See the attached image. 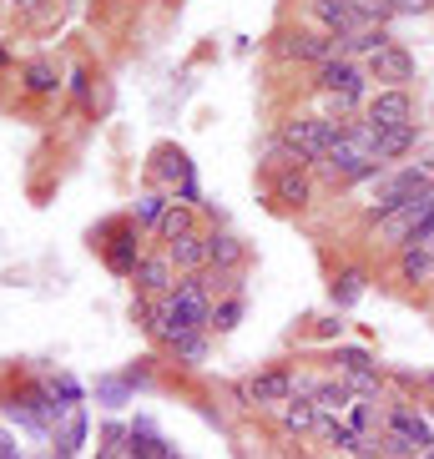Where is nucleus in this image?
Instances as JSON below:
<instances>
[{"mask_svg":"<svg viewBox=\"0 0 434 459\" xmlns=\"http://www.w3.org/2000/svg\"><path fill=\"white\" fill-rule=\"evenodd\" d=\"M313 172H324L334 187H353V182H379L389 167L379 162V152H374V132L364 122H339V136H334V147L328 157Z\"/></svg>","mask_w":434,"mask_h":459,"instance_id":"f257e3e1","label":"nucleus"},{"mask_svg":"<svg viewBox=\"0 0 434 459\" xmlns=\"http://www.w3.org/2000/svg\"><path fill=\"white\" fill-rule=\"evenodd\" d=\"M162 308H167L162 343L177 333H213V293H207L203 273H177V283L162 298Z\"/></svg>","mask_w":434,"mask_h":459,"instance_id":"f03ea898","label":"nucleus"},{"mask_svg":"<svg viewBox=\"0 0 434 459\" xmlns=\"http://www.w3.org/2000/svg\"><path fill=\"white\" fill-rule=\"evenodd\" d=\"M334 136H339V122L334 117H318V111H303V117H288L278 126V147H283L288 162L299 167H318L334 147Z\"/></svg>","mask_w":434,"mask_h":459,"instance_id":"7ed1b4c3","label":"nucleus"},{"mask_svg":"<svg viewBox=\"0 0 434 459\" xmlns=\"http://www.w3.org/2000/svg\"><path fill=\"white\" fill-rule=\"evenodd\" d=\"M374 445H379L384 459H420L424 449H434V429L414 404H394L389 414H384Z\"/></svg>","mask_w":434,"mask_h":459,"instance_id":"20e7f679","label":"nucleus"},{"mask_svg":"<svg viewBox=\"0 0 434 459\" xmlns=\"http://www.w3.org/2000/svg\"><path fill=\"white\" fill-rule=\"evenodd\" d=\"M434 192V167L414 162V167H399V172H384L379 177V192H374V203H369V222L384 212H394V207H409V203H420V197H430Z\"/></svg>","mask_w":434,"mask_h":459,"instance_id":"39448f33","label":"nucleus"},{"mask_svg":"<svg viewBox=\"0 0 434 459\" xmlns=\"http://www.w3.org/2000/svg\"><path fill=\"white\" fill-rule=\"evenodd\" d=\"M430 207H434V192L420 197V203H409V207H394V212H384V217L369 222V238H374L379 247H389V253H399V247L414 243V232H420V222L430 217Z\"/></svg>","mask_w":434,"mask_h":459,"instance_id":"423d86ee","label":"nucleus"},{"mask_svg":"<svg viewBox=\"0 0 434 459\" xmlns=\"http://www.w3.org/2000/svg\"><path fill=\"white\" fill-rule=\"evenodd\" d=\"M364 66L359 61H343V56H334V61H324L318 66V76H313V86L324 96H334V107L339 111H349V107H359L364 101Z\"/></svg>","mask_w":434,"mask_h":459,"instance_id":"0eeeda50","label":"nucleus"},{"mask_svg":"<svg viewBox=\"0 0 434 459\" xmlns=\"http://www.w3.org/2000/svg\"><path fill=\"white\" fill-rule=\"evenodd\" d=\"M414 117H420V107H414L409 86H384V91H374L364 101V126H374V132H384V126H414Z\"/></svg>","mask_w":434,"mask_h":459,"instance_id":"6e6552de","label":"nucleus"},{"mask_svg":"<svg viewBox=\"0 0 434 459\" xmlns=\"http://www.w3.org/2000/svg\"><path fill=\"white\" fill-rule=\"evenodd\" d=\"M293 394H299V378L288 374V368H263V374H253L247 384H238V399H243L247 409H273V414H278Z\"/></svg>","mask_w":434,"mask_h":459,"instance_id":"1a4fd4ad","label":"nucleus"},{"mask_svg":"<svg viewBox=\"0 0 434 459\" xmlns=\"http://www.w3.org/2000/svg\"><path fill=\"white\" fill-rule=\"evenodd\" d=\"M334 364H339V378L353 389V399H379L384 374H379V364H374L364 349H339L334 353Z\"/></svg>","mask_w":434,"mask_h":459,"instance_id":"9d476101","label":"nucleus"},{"mask_svg":"<svg viewBox=\"0 0 434 459\" xmlns=\"http://www.w3.org/2000/svg\"><path fill=\"white\" fill-rule=\"evenodd\" d=\"M132 283H136V298H167L177 283V268H172V257L162 253H142L136 257V273H132Z\"/></svg>","mask_w":434,"mask_h":459,"instance_id":"9b49d317","label":"nucleus"},{"mask_svg":"<svg viewBox=\"0 0 434 459\" xmlns=\"http://www.w3.org/2000/svg\"><path fill=\"white\" fill-rule=\"evenodd\" d=\"M273 203L288 207V212H303L313 203V167H299V162L278 167V177H273Z\"/></svg>","mask_w":434,"mask_h":459,"instance_id":"f8f14e48","label":"nucleus"},{"mask_svg":"<svg viewBox=\"0 0 434 459\" xmlns=\"http://www.w3.org/2000/svg\"><path fill=\"white\" fill-rule=\"evenodd\" d=\"M278 56L324 66V61H334L339 51H334V36H324V30H288V36H278Z\"/></svg>","mask_w":434,"mask_h":459,"instance_id":"ddd939ff","label":"nucleus"},{"mask_svg":"<svg viewBox=\"0 0 434 459\" xmlns=\"http://www.w3.org/2000/svg\"><path fill=\"white\" fill-rule=\"evenodd\" d=\"M369 76H379L384 86H409L414 82V56H409L399 41H389L384 51L369 56Z\"/></svg>","mask_w":434,"mask_h":459,"instance_id":"4468645a","label":"nucleus"},{"mask_svg":"<svg viewBox=\"0 0 434 459\" xmlns=\"http://www.w3.org/2000/svg\"><path fill=\"white\" fill-rule=\"evenodd\" d=\"M243 263H247L243 238H232V232H207V273H228V278H238Z\"/></svg>","mask_w":434,"mask_h":459,"instance_id":"2eb2a0df","label":"nucleus"},{"mask_svg":"<svg viewBox=\"0 0 434 459\" xmlns=\"http://www.w3.org/2000/svg\"><path fill=\"white\" fill-rule=\"evenodd\" d=\"M136 238H142L136 222H117V228H111V243H107V268L111 273H122V278L136 273V257H142V243H136Z\"/></svg>","mask_w":434,"mask_h":459,"instance_id":"dca6fc26","label":"nucleus"},{"mask_svg":"<svg viewBox=\"0 0 434 459\" xmlns=\"http://www.w3.org/2000/svg\"><path fill=\"white\" fill-rule=\"evenodd\" d=\"M308 21H318V30L324 36H349V30H359V15H353V0H308Z\"/></svg>","mask_w":434,"mask_h":459,"instance_id":"f3484780","label":"nucleus"},{"mask_svg":"<svg viewBox=\"0 0 434 459\" xmlns=\"http://www.w3.org/2000/svg\"><path fill=\"white\" fill-rule=\"evenodd\" d=\"M318 429V404H313L308 394H293L283 409H278V434L283 439H303V434Z\"/></svg>","mask_w":434,"mask_h":459,"instance_id":"a211bd4d","label":"nucleus"},{"mask_svg":"<svg viewBox=\"0 0 434 459\" xmlns=\"http://www.w3.org/2000/svg\"><path fill=\"white\" fill-rule=\"evenodd\" d=\"M369 132H374V126H369ZM414 147H420V126H384V132H374V152H379L384 167H394Z\"/></svg>","mask_w":434,"mask_h":459,"instance_id":"6ab92c4d","label":"nucleus"},{"mask_svg":"<svg viewBox=\"0 0 434 459\" xmlns=\"http://www.w3.org/2000/svg\"><path fill=\"white\" fill-rule=\"evenodd\" d=\"M394 278L409 288H424L434 278V253L430 247H399L394 253Z\"/></svg>","mask_w":434,"mask_h":459,"instance_id":"aec40b11","label":"nucleus"},{"mask_svg":"<svg viewBox=\"0 0 434 459\" xmlns=\"http://www.w3.org/2000/svg\"><path fill=\"white\" fill-rule=\"evenodd\" d=\"M167 257L177 273H207V232H187V238L167 243Z\"/></svg>","mask_w":434,"mask_h":459,"instance_id":"412c9836","label":"nucleus"},{"mask_svg":"<svg viewBox=\"0 0 434 459\" xmlns=\"http://www.w3.org/2000/svg\"><path fill=\"white\" fill-rule=\"evenodd\" d=\"M384 46H389V30L384 26H359V30H349V36H339L334 51H339L343 61H359V56H374V51H384Z\"/></svg>","mask_w":434,"mask_h":459,"instance_id":"4be33fe9","label":"nucleus"},{"mask_svg":"<svg viewBox=\"0 0 434 459\" xmlns=\"http://www.w3.org/2000/svg\"><path fill=\"white\" fill-rule=\"evenodd\" d=\"M308 399L318 404V414H349V409H353V389L343 384L339 374H334V378H324V384H313V389H308Z\"/></svg>","mask_w":434,"mask_h":459,"instance_id":"5701e85b","label":"nucleus"},{"mask_svg":"<svg viewBox=\"0 0 434 459\" xmlns=\"http://www.w3.org/2000/svg\"><path fill=\"white\" fill-rule=\"evenodd\" d=\"M152 232H157V243H177V238H187V232H203V228H197V212H192L187 203H172V207L162 212V222H157Z\"/></svg>","mask_w":434,"mask_h":459,"instance_id":"b1692460","label":"nucleus"},{"mask_svg":"<svg viewBox=\"0 0 434 459\" xmlns=\"http://www.w3.org/2000/svg\"><path fill=\"white\" fill-rule=\"evenodd\" d=\"M21 86H26V96H56L61 91V71H56L51 61H30V66L21 71Z\"/></svg>","mask_w":434,"mask_h":459,"instance_id":"393cba45","label":"nucleus"},{"mask_svg":"<svg viewBox=\"0 0 434 459\" xmlns=\"http://www.w3.org/2000/svg\"><path fill=\"white\" fill-rule=\"evenodd\" d=\"M132 318L147 328L152 338H162V333H167V308H162V298H136V303H132Z\"/></svg>","mask_w":434,"mask_h":459,"instance_id":"a878e982","label":"nucleus"},{"mask_svg":"<svg viewBox=\"0 0 434 459\" xmlns=\"http://www.w3.org/2000/svg\"><path fill=\"white\" fill-rule=\"evenodd\" d=\"M167 349L177 353V364L197 368L207 359V333H177V338H167Z\"/></svg>","mask_w":434,"mask_h":459,"instance_id":"bb28decb","label":"nucleus"},{"mask_svg":"<svg viewBox=\"0 0 434 459\" xmlns=\"http://www.w3.org/2000/svg\"><path fill=\"white\" fill-rule=\"evenodd\" d=\"M243 313H247V298L243 293L222 298V303H213V328H217V333H232V328L243 324Z\"/></svg>","mask_w":434,"mask_h":459,"instance_id":"cd10ccee","label":"nucleus"},{"mask_svg":"<svg viewBox=\"0 0 434 459\" xmlns=\"http://www.w3.org/2000/svg\"><path fill=\"white\" fill-rule=\"evenodd\" d=\"M359 293H364V268H343L339 278H334V303H339V308H349Z\"/></svg>","mask_w":434,"mask_h":459,"instance_id":"c85d7f7f","label":"nucleus"},{"mask_svg":"<svg viewBox=\"0 0 434 459\" xmlns=\"http://www.w3.org/2000/svg\"><path fill=\"white\" fill-rule=\"evenodd\" d=\"M167 207H172V197H167V192H152V197H142V203H136V228H157V222H162V212Z\"/></svg>","mask_w":434,"mask_h":459,"instance_id":"c756f323","label":"nucleus"},{"mask_svg":"<svg viewBox=\"0 0 434 459\" xmlns=\"http://www.w3.org/2000/svg\"><path fill=\"white\" fill-rule=\"evenodd\" d=\"M389 5V15H420V11H430V0H384Z\"/></svg>","mask_w":434,"mask_h":459,"instance_id":"7c9ffc66","label":"nucleus"},{"mask_svg":"<svg viewBox=\"0 0 434 459\" xmlns=\"http://www.w3.org/2000/svg\"><path fill=\"white\" fill-rule=\"evenodd\" d=\"M0 459H21V449H15L11 434H0Z\"/></svg>","mask_w":434,"mask_h":459,"instance_id":"2f4dec72","label":"nucleus"},{"mask_svg":"<svg viewBox=\"0 0 434 459\" xmlns=\"http://www.w3.org/2000/svg\"><path fill=\"white\" fill-rule=\"evenodd\" d=\"M5 66H11V51H5V46H0V71H5Z\"/></svg>","mask_w":434,"mask_h":459,"instance_id":"473e14b6","label":"nucleus"},{"mask_svg":"<svg viewBox=\"0 0 434 459\" xmlns=\"http://www.w3.org/2000/svg\"><path fill=\"white\" fill-rule=\"evenodd\" d=\"M424 389H430V394H434V374H424Z\"/></svg>","mask_w":434,"mask_h":459,"instance_id":"72a5a7b5","label":"nucleus"},{"mask_svg":"<svg viewBox=\"0 0 434 459\" xmlns=\"http://www.w3.org/2000/svg\"><path fill=\"white\" fill-rule=\"evenodd\" d=\"M359 459H379V455H374V449H364V455H359Z\"/></svg>","mask_w":434,"mask_h":459,"instance_id":"f704fd0d","label":"nucleus"},{"mask_svg":"<svg viewBox=\"0 0 434 459\" xmlns=\"http://www.w3.org/2000/svg\"><path fill=\"white\" fill-rule=\"evenodd\" d=\"M420 459H434V449H424V455H420Z\"/></svg>","mask_w":434,"mask_h":459,"instance_id":"c9c22d12","label":"nucleus"},{"mask_svg":"<svg viewBox=\"0 0 434 459\" xmlns=\"http://www.w3.org/2000/svg\"><path fill=\"white\" fill-rule=\"evenodd\" d=\"M430 11H434V0H430Z\"/></svg>","mask_w":434,"mask_h":459,"instance_id":"e433bc0d","label":"nucleus"}]
</instances>
